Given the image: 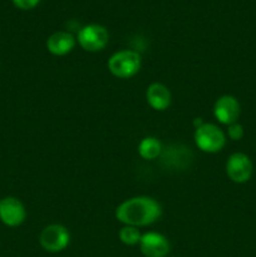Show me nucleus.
<instances>
[{"label":"nucleus","mask_w":256,"mask_h":257,"mask_svg":"<svg viewBox=\"0 0 256 257\" xmlns=\"http://www.w3.org/2000/svg\"><path fill=\"white\" fill-rule=\"evenodd\" d=\"M141 63H142V59L137 52L125 49L114 53L108 59L107 67L114 77L128 79L137 74L138 70L141 69Z\"/></svg>","instance_id":"f03ea898"},{"label":"nucleus","mask_w":256,"mask_h":257,"mask_svg":"<svg viewBox=\"0 0 256 257\" xmlns=\"http://www.w3.org/2000/svg\"><path fill=\"white\" fill-rule=\"evenodd\" d=\"M195 143L202 152H220L226 143L225 133L215 124L203 123L195 131Z\"/></svg>","instance_id":"7ed1b4c3"},{"label":"nucleus","mask_w":256,"mask_h":257,"mask_svg":"<svg viewBox=\"0 0 256 257\" xmlns=\"http://www.w3.org/2000/svg\"><path fill=\"white\" fill-rule=\"evenodd\" d=\"M252 162L245 153H232L226 162V173L228 178L235 183L247 182L252 176Z\"/></svg>","instance_id":"423d86ee"},{"label":"nucleus","mask_w":256,"mask_h":257,"mask_svg":"<svg viewBox=\"0 0 256 257\" xmlns=\"http://www.w3.org/2000/svg\"><path fill=\"white\" fill-rule=\"evenodd\" d=\"M0 202H2V200H0Z\"/></svg>","instance_id":"dca6fc26"},{"label":"nucleus","mask_w":256,"mask_h":257,"mask_svg":"<svg viewBox=\"0 0 256 257\" xmlns=\"http://www.w3.org/2000/svg\"><path fill=\"white\" fill-rule=\"evenodd\" d=\"M27 211L24 205L15 197L3 198L0 202V220L9 227H17L24 222Z\"/></svg>","instance_id":"6e6552de"},{"label":"nucleus","mask_w":256,"mask_h":257,"mask_svg":"<svg viewBox=\"0 0 256 257\" xmlns=\"http://www.w3.org/2000/svg\"><path fill=\"white\" fill-rule=\"evenodd\" d=\"M118 236H119V240L124 245L128 246H135L140 243L141 237H142L138 227H133V226H124V227H122L119 230Z\"/></svg>","instance_id":"ddd939ff"},{"label":"nucleus","mask_w":256,"mask_h":257,"mask_svg":"<svg viewBox=\"0 0 256 257\" xmlns=\"http://www.w3.org/2000/svg\"><path fill=\"white\" fill-rule=\"evenodd\" d=\"M228 137L232 141H240L243 137V127L238 123H233V124L228 125Z\"/></svg>","instance_id":"4468645a"},{"label":"nucleus","mask_w":256,"mask_h":257,"mask_svg":"<svg viewBox=\"0 0 256 257\" xmlns=\"http://www.w3.org/2000/svg\"><path fill=\"white\" fill-rule=\"evenodd\" d=\"M162 215L161 205L146 196L124 201L115 208V218L120 223L133 227H143L155 223Z\"/></svg>","instance_id":"f257e3e1"},{"label":"nucleus","mask_w":256,"mask_h":257,"mask_svg":"<svg viewBox=\"0 0 256 257\" xmlns=\"http://www.w3.org/2000/svg\"><path fill=\"white\" fill-rule=\"evenodd\" d=\"M162 152V145L155 137H146L138 145V153L143 160L153 161Z\"/></svg>","instance_id":"f8f14e48"},{"label":"nucleus","mask_w":256,"mask_h":257,"mask_svg":"<svg viewBox=\"0 0 256 257\" xmlns=\"http://www.w3.org/2000/svg\"><path fill=\"white\" fill-rule=\"evenodd\" d=\"M240 112V103L232 95H222L213 104V115L218 122L226 125L236 123Z\"/></svg>","instance_id":"0eeeda50"},{"label":"nucleus","mask_w":256,"mask_h":257,"mask_svg":"<svg viewBox=\"0 0 256 257\" xmlns=\"http://www.w3.org/2000/svg\"><path fill=\"white\" fill-rule=\"evenodd\" d=\"M146 99L156 110H165L171 104V92L162 83H152L147 88Z\"/></svg>","instance_id":"9b49d317"},{"label":"nucleus","mask_w":256,"mask_h":257,"mask_svg":"<svg viewBox=\"0 0 256 257\" xmlns=\"http://www.w3.org/2000/svg\"><path fill=\"white\" fill-rule=\"evenodd\" d=\"M75 47V38L68 32H55L48 38L47 49L50 54L62 57L68 54Z\"/></svg>","instance_id":"9d476101"},{"label":"nucleus","mask_w":256,"mask_h":257,"mask_svg":"<svg viewBox=\"0 0 256 257\" xmlns=\"http://www.w3.org/2000/svg\"><path fill=\"white\" fill-rule=\"evenodd\" d=\"M78 44L85 52H99L104 49L109 40V34L104 27L99 24H88L78 32Z\"/></svg>","instance_id":"20e7f679"},{"label":"nucleus","mask_w":256,"mask_h":257,"mask_svg":"<svg viewBox=\"0 0 256 257\" xmlns=\"http://www.w3.org/2000/svg\"><path fill=\"white\" fill-rule=\"evenodd\" d=\"M40 246L47 252H60L70 242V233L63 225H49L43 228L39 236Z\"/></svg>","instance_id":"39448f33"},{"label":"nucleus","mask_w":256,"mask_h":257,"mask_svg":"<svg viewBox=\"0 0 256 257\" xmlns=\"http://www.w3.org/2000/svg\"><path fill=\"white\" fill-rule=\"evenodd\" d=\"M141 252L146 257H166L170 252V242L158 232H147L140 241Z\"/></svg>","instance_id":"1a4fd4ad"},{"label":"nucleus","mask_w":256,"mask_h":257,"mask_svg":"<svg viewBox=\"0 0 256 257\" xmlns=\"http://www.w3.org/2000/svg\"><path fill=\"white\" fill-rule=\"evenodd\" d=\"M13 4L22 10H30L37 7L42 0H12Z\"/></svg>","instance_id":"2eb2a0df"}]
</instances>
